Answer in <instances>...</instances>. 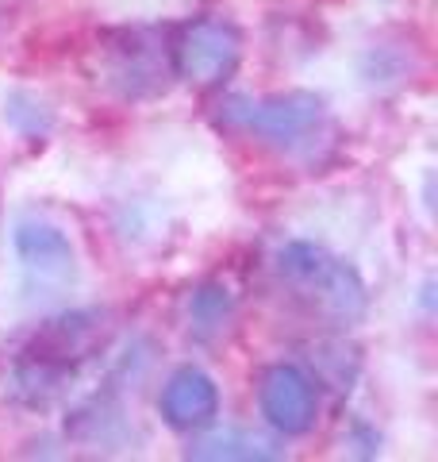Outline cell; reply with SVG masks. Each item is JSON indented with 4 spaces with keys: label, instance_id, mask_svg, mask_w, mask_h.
Returning a JSON list of instances; mask_svg holds the SVG:
<instances>
[{
    "label": "cell",
    "instance_id": "obj_1",
    "mask_svg": "<svg viewBox=\"0 0 438 462\" xmlns=\"http://www.w3.org/2000/svg\"><path fill=\"white\" fill-rule=\"evenodd\" d=\"M105 339L100 312H66L47 320L16 358L12 389L27 404H50L66 393V385L78 378V370L96 355Z\"/></svg>",
    "mask_w": 438,
    "mask_h": 462
},
{
    "label": "cell",
    "instance_id": "obj_2",
    "mask_svg": "<svg viewBox=\"0 0 438 462\" xmlns=\"http://www.w3.org/2000/svg\"><path fill=\"white\" fill-rule=\"evenodd\" d=\"M277 270L281 278L297 289L319 316H331L339 324L358 320L365 312V285L354 266H346L342 258L327 254L315 243H288L277 254Z\"/></svg>",
    "mask_w": 438,
    "mask_h": 462
},
{
    "label": "cell",
    "instance_id": "obj_3",
    "mask_svg": "<svg viewBox=\"0 0 438 462\" xmlns=\"http://www.w3.org/2000/svg\"><path fill=\"white\" fill-rule=\"evenodd\" d=\"M169 47L154 32H115L100 42V81L123 100L158 97L169 85Z\"/></svg>",
    "mask_w": 438,
    "mask_h": 462
},
{
    "label": "cell",
    "instance_id": "obj_4",
    "mask_svg": "<svg viewBox=\"0 0 438 462\" xmlns=\"http://www.w3.org/2000/svg\"><path fill=\"white\" fill-rule=\"evenodd\" d=\"M227 120L242 124L246 132H254L261 143L281 151H300L312 147L324 132L327 116H324V100L315 93H277V97H261V100H231Z\"/></svg>",
    "mask_w": 438,
    "mask_h": 462
},
{
    "label": "cell",
    "instance_id": "obj_5",
    "mask_svg": "<svg viewBox=\"0 0 438 462\" xmlns=\"http://www.w3.org/2000/svg\"><path fill=\"white\" fill-rule=\"evenodd\" d=\"M242 35L235 23L200 16L169 39V66L196 89H215L239 69Z\"/></svg>",
    "mask_w": 438,
    "mask_h": 462
},
{
    "label": "cell",
    "instance_id": "obj_6",
    "mask_svg": "<svg viewBox=\"0 0 438 462\" xmlns=\"http://www.w3.org/2000/svg\"><path fill=\"white\" fill-rule=\"evenodd\" d=\"M16 258L23 270V289L32 297H58L78 282V254L66 231L42 220H20L12 231Z\"/></svg>",
    "mask_w": 438,
    "mask_h": 462
},
{
    "label": "cell",
    "instance_id": "obj_7",
    "mask_svg": "<svg viewBox=\"0 0 438 462\" xmlns=\"http://www.w3.org/2000/svg\"><path fill=\"white\" fill-rule=\"evenodd\" d=\"M258 404L266 424L281 436H308L319 416V389L312 374H304L292 363H277L261 374L258 382Z\"/></svg>",
    "mask_w": 438,
    "mask_h": 462
},
{
    "label": "cell",
    "instance_id": "obj_8",
    "mask_svg": "<svg viewBox=\"0 0 438 462\" xmlns=\"http://www.w3.org/2000/svg\"><path fill=\"white\" fill-rule=\"evenodd\" d=\"M158 412L162 420L178 431H200L215 420L219 412V389L204 370L196 366H181L173 370L162 393H158Z\"/></svg>",
    "mask_w": 438,
    "mask_h": 462
},
{
    "label": "cell",
    "instance_id": "obj_9",
    "mask_svg": "<svg viewBox=\"0 0 438 462\" xmlns=\"http://www.w3.org/2000/svg\"><path fill=\"white\" fill-rule=\"evenodd\" d=\"M193 458H273V443L251 436V431H219V436L200 439L193 451Z\"/></svg>",
    "mask_w": 438,
    "mask_h": 462
},
{
    "label": "cell",
    "instance_id": "obj_10",
    "mask_svg": "<svg viewBox=\"0 0 438 462\" xmlns=\"http://www.w3.org/2000/svg\"><path fill=\"white\" fill-rule=\"evenodd\" d=\"M5 108H8V112H5V116H8V124L16 127L20 135L39 139V135H47V132H50V108L42 105L39 97H32V93H12Z\"/></svg>",
    "mask_w": 438,
    "mask_h": 462
},
{
    "label": "cell",
    "instance_id": "obj_11",
    "mask_svg": "<svg viewBox=\"0 0 438 462\" xmlns=\"http://www.w3.org/2000/svg\"><path fill=\"white\" fill-rule=\"evenodd\" d=\"M188 316H193L196 331H215L224 328V320L231 316V297L224 285H200L193 293V305H188Z\"/></svg>",
    "mask_w": 438,
    "mask_h": 462
}]
</instances>
